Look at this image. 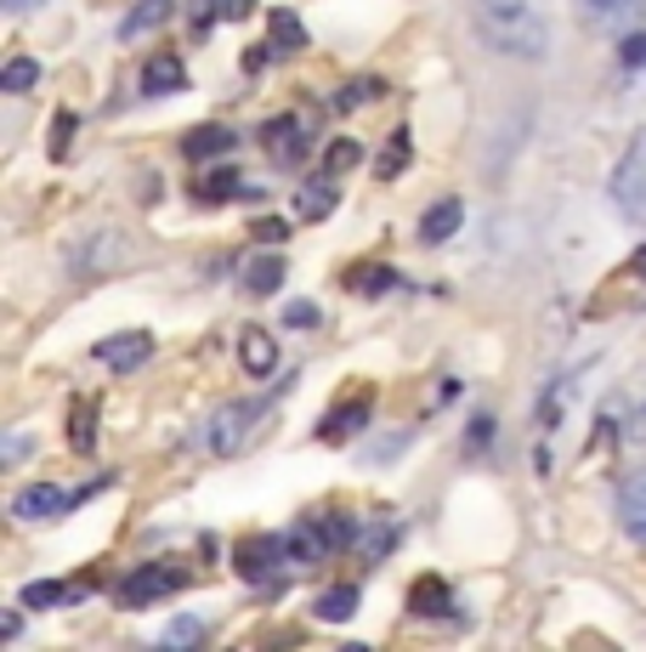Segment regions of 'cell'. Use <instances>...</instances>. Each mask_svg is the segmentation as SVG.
<instances>
[{
  "label": "cell",
  "mask_w": 646,
  "mask_h": 652,
  "mask_svg": "<svg viewBox=\"0 0 646 652\" xmlns=\"http://www.w3.org/2000/svg\"><path fill=\"white\" fill-rule=\"evenodd\" d=\"M471 28L488 52L517 62H544V52H551V28H544L533 0H471Z\"/></svg>",
  "instance_id": "cell-1"
},
{
  "label": "cell",
  "mask_w": 646,
  "mask_h": 652,
  "mask_svg": "<svg viewBox=\"0 0 646 652\" xmlns=\"http://www.w3.org/2000/svg\"><path fill=\"white\" fill-rule=\"evenodd\" d=\"M193 573L182 568V562H136V573H125L120 579V591H114V607H154L159 596H177L182 584H188Z\"/></svg>",
  "instance_id": "cell-2"
},
{
  "label": "cell",
  "mask_w": 646,
  "mask_h": 652,
  "mask_svg": "<svg viewBox=\"0 0 646 652\" xmlns=\"http://www.w3.org/2000/svg\"><path fill=\"white\" fill-rule=\"evenodd\" d=\"M607 193H612V205H619L624 221L646 227V137H635L624 148V159H619V171H612Z\"/></svg>",
  "instance_id": "cell-3"
},
{
  "label": "cell",
  "mask_w": 646,
  "mask_h": 652,
  "mask_svg": "<svg viewBox=\"0 0 646 652\" xmlns=\"http://www.w3.org/2000/svg\"><path fill=\"white\" fill-rule=\"evenodd\" d=\"M131 261L125 239L114 233V227H97V233H86L75 250H68V273L75 278H102V273H120Z\"/></svg>",
  "instance_id": "cell-4"
},
{
  "label": "cell",
  "mask_w": 646,
  "mask_h": 652,
  "mask_svg": "<svg viewBox=\"0 0 646 652\" xmlns=\"http://www.w3.org/2000/svg\"><path fill=\"white\" fill-rule=\"evenodd\" d=\"M256 420H267V403H227V409L211 420V448L222 454V460L245 454L250 437H256Z\"/></svg>",
  "instance_id": "cell-5"
},
{
  "label": "cell",
  "mask_w": 646,
  "mask_h": 652,
  "mask_svg": "<svg viewBox=\"0 0 646 652\" xmlns=\"http://www.w3.org/2000/svg\"><path fill=\"white\" fill-rule=\"evenodd\" d=\"M261 148H267V159L279 171H295L301 159H306V148H313V137H306V125L295 114H279V119L261 125Z\"/></svg>",
  "instance_id": "cell-6"
},
{
  "label": "cell",
  "mask_w": 646,
  "mask_h": 652,
  "mask_svg": "<svg viewBox=\"0 0 646 652\" xmlns=\"http://www.w3.org/2000/svg\"><path fill=\"white\" fill-rule=\"evenodd\" d=\"M369 409H374V386H352L347 398H340L329 414H324V426H318V443H347L369 426Z\"/></svg>",
  "instance_id": "cell-7"
},
{
  "label": "cell",
  "mask_w": 646,
  "mask_h": 652,
  "mask_svg": "<svg viewBox=\"0 0 646 652\" xmlns=\"http://www.w3.org/2000/svg\"><path fill=\"white\" fill-rule=\"evenodd\" d=\"M91 357L102 369H114V375H136L154 357V335L148 330H125V335H109V341H97Z\"/></svg>",
  "instance_id": "cell-8"
},
{
  "label": "cell",
  "mask_w": 646,
  "mask_h": 652,
  "mask_svg": "<svg viewBox=\"0 0 646 652\" xmlns=\"http://www.w3.org/2000/svg\"><path fill=\"white\" fill-rule=\"evenodd\" d=\"M279 562H290L284 557V534H250V539H238V550H233V568L245 573L250 584H267Z\"/></svg>",
  "instance_id": "cell-9"
},
{
  "label": "cell",
  "mask_w": 646,
  "mask_h": 652,
  "mask_svg": "<svg viewBox=\"0 0 646 652\" xmlns=\"http://www.w3.org/2000/svg\"><path fill=\"white\" fill-rule=\"evenodd\" d=\"M68 511H75V494H63L57 482H29V488H18V500H12L18 522H57Z\"/></svg>",
  "instance_id": "cell-10"
},
{
  "label": "cell",
  "mask_w": 646,
  "mask_h": 652,
  "mask_svg": "<svg viewBox=\"0 0 646 652\" xmlns=\"http://www.w3.org/2000/svg\"><path fill=\"white\" fill-rule=\"evenodd\" d=\"M233 148H238V137H233V125H222V119L193 125L182 137V159H188V165H211V159H227Z\"/></svg>",
  "instance_id": "cell-11"
},
{
  "label": "cell",
  "mask_w": 646,
  "mask_h": 652,
  "mask_svg": "<svg viewBox=\"0 0 646 652\" xmlns=\"http://www.w3.org/2000/svg\"><path fill=\"white\" fill-rule=\"evenodd\" d=\"M284 557L290 568H313L329 557V534H324V522H295V528L284 534Z\"/></svg>",
  "instance_id": "cell-12"
},
{
  "label": "cell",
  "mask_w": 646,
  "mask_h": 652,
  "mask_svg": "<svg viewBox=\"0 0 646 652\" xmlns=\"http://www.w3.org/2000/svg\"><path fill=\"white\" fill-rule=\"evenodd\" d=\"M408 613H420V618H442V613H454V591H449V579H442V573H420L415 584H408Z\"/></svg>",
  "instance_id": "cell-13"
},
{
  "label": "cell",
  "mask_w": 646,
  "mask_h": 652,
  "mask_svg": "<svg viewBox=\"0 0 646 652\" xmlns=\"http://www.w3.org/2000/svg\"><path fill=\"white\" fill-rule=\"evenodd\" d=\"M619 522H624V534L635 545H646V471L619 482Z\"/></svg>",
  "instance_id": "cell-14"
},
{
  "label": "cell",
  "mask_w": 646,
  "mask_h": 652,
  "mask_svg": "<svg viewBox=\"0 0 646 652\" xmlns=\"http://www.w3.org/2000/svg\"><path fill=\"white\" fill-rule=\"evenodd\" d=\"M238 364H245V375L267 380L272 369H279V341H272V330H245L238 335Z\"/></svg>",
  "instance_id": "cell-15"
},
{
  "label": "cell",
  "mask_w": 646,
  "mask_h": 652,
  "mask_svg": "<svg viewBox=\"0 0 646 652\" xmlns=\"http://www.w3.org/2000/svg\"><path fill=\"white\" fill-rule=\"evenodd\" d=\"M465 227V205L460 199H437L426 216H420V244H449Z\"/></svg>",
  "instance_id": "cell-16"
},
{
  "label": "cell",
  "mask_w": 646,
  "mask_h": 652,
  "mask_svg": "<svg viewBox=\"0 0 646 652\" xmlns=\"http://www.w3.org/2000/svg\"><path fill=\"white\" fill-rule=\"evenodd\" d=\"M585 18L596 28H630L646 18V0H585Z\"/></svg>",
  "instance_id": "cell-17"
},
{
  "label": "cell",
  "mask_w": 646,
  "mask_h": 652,
  "mask_svg": "<svg viewBox=\"0 0 646 652\" xmlns=\"http://www.w3.org/2000/svg\"><path fill=\"white\" fill-rule=\"evenodd\" d=\"M182 85H188L182 57H148L143 62V96H165V91H182Z\"/></svg>",
  "instance_id": "cell-18"
},
{
  "label": "cell",
  "mask_w": 646,
  "mask_h": 652,
  "mask_svg": "<svg viewBox=\"0 0 646 652\" xmlns=\"http://www.w3.org/2000/svg\"><path fill=\"white\" fill-rule=\"evenodd\" d=\"M233 193H245V182H238V171L227 165V159H222L216 171L193 176V199H199V205H222V199H233Z\"/></svg>",
  "instance_id": "cell-19"
},
{
  "label": "cell",
  "mask_w": 646,
  "mask_h": 652,
  "mask_svg": "<svg viewBox=\"0 0 646 652\" xmlns=\"http://www.w3.org/2000/svg\"><path fill=\"white\" fill-rule=\"evenodd\" d=\"M284 284V255L279 250H261L250 267H245V296H272Z\"/></svg>",
  "instance_id": "cell-20"
},
{
  "label": "cell",
  "mask_w": 646,
  "mask_h": 652,
  "mask_svg": "<svg viewBox=\"0 0 646 652\" xmlns=\"http://www.w3.org/2000/svg\"><path fill=\"white\" fill-rule=\"evenodd\" d=\"M256 12V0H188V18L199 28H211V23H238V18H250Z\"/></svg>",
  "instance_id": "cell-21"
},
{
  "label": "cell",
  "mask_w": 646,
  "mask_h": 652,
  "mask_svg": "<svg viewBox=\"0 0 646 652\" xmlns=\"http://www.w3.org/2000/svg\"><path fill=\"white\" fill-rule=\"evenodd\" d=\"M397 545V522L386 516H363V534H358V550H363V562H386V550Z\"/></svg>",
  "instance_id": "cell-22"
},
{
  "label": "cell",
  "mask_w": 646,
  "mask_h": 652,
  "mask_svg": "<svg viewBox=\"0 0 646 652\" xmlns=\"http://www.w3.org/2000/svg\"><path fill=\"white\" fill-rule=\"evenodd\" d=\"M68 448H75V454H91L97 448V403L91 398L68 403Z\"/></svg>",
  "instance_id": "cell-23"
},
{
  "label": "cell",
  "mask_w": 646,
  "mask_h": 652,
  "mask_svg": "<svg viewBox=\"0 0 646 652\" xmlns=\"http://www.w3.org/2000/svg\"><path fill=\"white\" fill-rule=\"evenodd\" d=\"M295 216L301 221H329L335 216V182L324 176V182H306L301 193H295Z\"/></svg>",
  "instance_id": "cell-24"
},
{
  "label": "cell",
  "mask_w": 646,
  "mask_h": 652,
  "mask_svg": "<svg viewBox=\"0 0 646 652\" xmlns=\"http://www.w3.org/2000/svg\"><path fill=\"white\" fill-rule=\"evenodd\" d=\"M408 159H415V137H408V130L397 125V130H392V142H386V153L374 159V176H381V182H397Z\"/></svg>",
  "instance_id": "cell-25"
},
{
  "label": "cell",
  "mask_w": 646,
  "mask_h": 652,
  "mask_svg": "<svg viewBox=\"0 0 646 652\" xmlns=\"http://www.w3.org/2000/svg\"><path fill=\"white\" fill-rule=\"evenodd\" d=\"M80 596V584H57V579H34L18 591L23 607H63V602H75Z\"/></svg>",
  "instance_id": "cell-26"
},
{
  "label": "cell",
  "mask_w": 646,
  "mask_h": 652,
  "mask_svg": "<svg viewBox=\"0 0 646 652\" xmlns=\"http://www.w3.org/2000/svg\"><path fill=\"white\" fill-rule=\"evenodd\" d=\"M347 284H352V296H386V289H397V273L381 267V261H363V267L347 273Z\"/></svg>",
  "instance_id": "cell-27"
},
{
  "label": "cell",
  "mask_w": 646,
  "mask_h": 652,
  "mask_svg": "<svg viewBox=\"0 0 646 652\" xmlns=\"http://www.w3.org/2000/svg\"><path fill=\"white\" fill-rule=\"evenodd\" d=\"M313 613L324 618V625H347V618L358 613V584H335V591H324Z\"/></svg>",
  "instance_id": "cell-28"
},
{
  "label": "cell",
  "mask_w": 646,
  "mask_h": 652,
  "mask_svg": "<svg viewBox=\"0 0 646 652\" xmlns=\"http://www.w3.org/2000/svg\"><path fill=\"white\" fill-rule=\"evenodd\" d=\"M272 46H279V52H301V46H306V23H301L290 7L272 12Z\"/></svg>",
  "instance_id": "cell-29"
},
{
  "label": "cell",
  "mask_w": 646,
  "mask_h": 652,
  "mask_svg": "<svg viewBox=\"0 0 646 652\" xmlns=\"http://www.w3.org/2000/svg\"><path fill=\"white\" fill-rule=\"evenodd\" d=\"M165 18H170V0H143V7H136V12L125 18L120 35H125V41H136V35H148V28H159Z\"/></svg>",
  "instance_id": "cell-30"
},
{
  "label": "cell",
  "mask_w": 646,
  "mask_h": 652,
  "mask_svg": "<svg viewBox=\"0 0 646 652\" xmlns=\"http://www.w3.org/2000/svg\"><path fill=\"white\" fill-rule=\"evenodd\" d=\"M34 80H41V62H34V57H12V62H7V75H0V85H7L12 96H23Z\"/></svg>",
  "instance_id": "cell-31"
},
{
  "label": "cell",
  "mask_w": 646,
  "mask_h": 652,
  "mask_svg": "<svg viewBox=\"0 0 646 652\" xmlns=\"http://www.w3.org/2000/svg\"><path fill=\"white\" fill-rule=\"evenodd\" d=\"M358 159H363V148H358V142H347V137H340V142H329V153H324V176H340V171H352Z\"/></svg>",
  "instance_id": "cell-32"
},
{
  "label": "cell",
  "mask_w": 646,
  "mask_h": 652,
  "mask_svg": "<svg viewBox=\"0 0 646 652\" xmlns=\"http://www.w3.org/2000/svg\"><path fill=\"white\" fill-rule=\"evenodd\" d=\"M369 96H374V85L369 80H352L347 91L335 96V114H358V103H369Z\"/></svg>",
  "instance_id": "cell-33"
},
{
  "label": "cell",
  "mask_w": 646,
  "mask_h": 652,
  "mask_svg": "<svg viewBox=\"0 0 646 652\" xmlns=\"http://www.w3.org/2000/svg\"><path fill=\"white\" fill-rule=\"evenodd\" d=\"M199 636H204V625H199V618H177V625L165 630V641H170V647H193Z\"/></svg>",
  "instance_id": "cell-34"
},
{
  "label": "cell",
  "mask_w": 646,
  "mask_h": 652,
  "mask_svg": "<svg viewBox=\"0 0 646 652\" xmlns=\"http://www.w3.org/2000/svg\"><path fill=\"white\" fill-rule=\"evenodd\" d=\"M284 323H290V330H313L318 307H313V301H290V307H284Z\"/></svg>",
  "instance_id": "cell-35"
},
{
  "label": "cell",
  "mask_w": 646,
  "mask_h": 652,
  "mask_svg": "<svg viewBox=\"0 0 646 652\" xmlns=\"http://www.w3.org/2000/svg\"><path fill=\"white\" fill-rule=\"evenodd\" d=\"M256 239H261V244H284V239H290V221H279V216L256 221Z\"/></svg>",
  "instance_id": "cell-36"
},
{
  "label": "cell",
  "mask_w": 646,
  "mask_h": 652,
  "mask_svg": "<svg viewBox=\"0 0 646 652\" xmlns=\"http://www.w3.org/2000/svg\"><path fill=\"white\" fill-rule=\"evenodd\" d=\"M624 69H646V35H630L624 41Z\"/></svg>",
  "instance_id": "cell-37"
},
{
  "label": "cell",
  "mask_w": 646,
  "mask_h": 652,
  "mask_svg": "<svg viewBox=\"0 0 646 652\" xmlns=\"http://www.w3.org/2000/svg\"><path fill=\"white\" fill-rule=\"evenodd\" d=\"M68 137H75V114H57V148H52V159H68Z\"/></svg>",
  "instance_id": "cell-38"
},
{
  "label": "cell",
  "mask_w": 646,
  "mask_h": 652,
  "mask_svg": "<svg viewBox=\"0 0 646 652\" xmlns=\"http://www.w3.org/2000/svg\"><path fill=\"white\" fill-rule=\"evenodd\" d=\"M0 636L18 641V636H23V613H7V618H0Z\"/></svg>",
  "instance_id": "cell-39"
},
{
  "label": "cell",
  "mask_w": 646,
  "mask_h": 652,
  "mask_svg": "<svg viewBox=\"0 0 646 652\" xmlns=\"http://www.w3.org/2000/svg\"><path fill=\"white\" fill-rule=\"evenodd\" d=\"M630 273H635V284L646 278V250H635V255H630Z\"/></svg>",
  "instance_id": "cell-40"
},
{
  "label": "cell",
  "mask_w": 646,
  "mask_h": 652,
  "mask_svg": "<svg viewBox=\"0 0 646 652\" xmlns=\"http://www.w3.org/2000/svg\"><path fill=\"white\" fill-rule=\"evenodd\" d=\"M29 7H41V0H7V12H29Z\"/></svg>",
  "instance_id": "cell-41"
}]
</instances>
